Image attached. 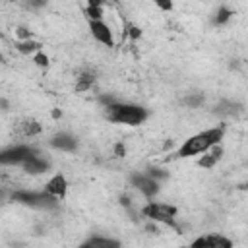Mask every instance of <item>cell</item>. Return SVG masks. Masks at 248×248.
<instances>
[{"instance_id": "1", "label": "cell", "mask_w": 248, "mask_h": 248, "mask_svg": "<svg viewBox=\"0 0 248 248\" xmlns=\"http://www.w3.org/2000/svg\"><path fill=\"white\" fill-rule=\"evenodd\" d=\"M225 130H227L225 124H217V126H211V128H205V130H200V132L188 136L176 149L178 159H190V157H198V155L205 153L211 145L223 141Z\"/></svg>"}, {"instance_id": "2", "label": "cell", "mask_w": 248, "mask_h": 248, "mask_svg": "<svg viewBox=\"0 0 248 248\" xmlns=\"http://www.w3.org/2000/svg\"><path fill=\"white\" fill-rule=\"evenodd\" d=\"M105 118L112 124H124V126H140L149 118V112L145 107L136 103H122L116 101L114 105L105 108Z\"/></svg>"}, {"instance_id": "3", "label": "cell", "mask_w": 248, "mask_h": 248, "mask_svg": "<svg viewBox=\"0 0 248 248\" xmlns=\"http://www.w3.org/2000/svg\"><path fill=\"white\" fill-rule=\"evenodd\" d=\"M140 209H141V213H143L145 219H153V221H157V223H161V225H167V227L174 229L176 232L180 231V229L176 227V223H174V217L178 215V207H176L174 203L149 200V202H145Z\"/></svg>"}, {"instance_id": "4", "label": "cell", "mask_w": 248, "mask_h": 248, "mask_svg": "<svg viewBox=\"0 0 248 248\" xmlns=\"http://www.w3.org/2000/svg\"><path fill=\"white\" fill-rule=\"evenodd\" d=\"M130 182H132V186L143 196V198H147V200H151L153 196H157L159 194V186H161V182L159 180H155V178H151L149 174H145V172H134L132 176H130Z\"/></svg>"}, {"instance_id": "5", "label": "cell", "mask_w": 248, "mask_h": 248, "mask_svg": "<svg viewBox=\"0 0 248 248\" xmlns=\"http://www.w3.org/2000/svg\"><path fill=\"white\" fill-rule=\"evenodd\" d=\"M87 25H89V33H91V37L97 41V43H101L103 46H108V48H112L114 46V33H112V27L105 21V19H93V21H87Z\"/></svg>"}, {"instance_id": "6", "label": "cell", "mask_w": 248, "mask_h": 248, "mask_svg": "<svg viewBox=\"0 0 248 248\" xmlns=\"http://www.w3.org/2000/svg\"><path fill=\"white\" fill-rule=\"evenodd\" d=\"M50 145L58 151H64V153H72L78 149V138L70 132H58L50 138Z\"/></svg>"}, {"instance_id": "7", "label": "cell", "mask_w": 248, "mask_h": 248, "mask_svg": "<svg viewBox=\"0 0 248 248\" xmlns=\"http://www.w3.org/2000/svg\"><path fill=\"white\" fill-rule=\"evenodd\" d=\"M45 190H46L50 196H54V198H58V200H64L66 194H68V180H66V176L60 174V172L52 174V176L46 180Z\"/></svg>"}, {"instance_id": "8", "label": "cell", "mask_w": 248, "mask_h": 248, "mask_svg": "<svg viewBox=\"0 0 248 248\" xmlns=\"http://www.w3.org/2000/svg\"><path fill=\"white\" fill-rule=\"evenodd\" d=\"M192 246H209V248H231L232 240L219 234V232H209L205 236H200L192 242Z\"/></svg>"}, {"instance_id": "9", "label": "cell", "mask_w": 248, "mask_h": 248, "mask_svg": "<svg viewBox=\"0 0 248 248\" xmlns=\"http://www.w3.org/2000/svg\"><path fill=\"white\" fill-rule=\"evenodd\" d=\"M95 81H97V74H95L93 70H89V68H83V70L78 72L74 89H76V93H85V91L93 89Z\"/></svg>"}, {"instance_id": "10", "label": "cell", "mask_w": 248, "mask_h": 248, "mask_svg": "<svg viewBox=\"0 0 248 248\" xmlns=\"http://www.w3.org/2000/svg\"><path fill=\"white\" fill-rule=\"evenodd\" d=\"M17 130H19V136L23 138H37L43 134V124L35 118H25L17 124Z\"/></svg>"}, {"instance_id": "11", "label": "cell", "mask_w": 248, "mask_h": 248, "mask_svg": "<svg viewBox=\"0 0 248 248\" xmlns=\"http://www.w3.org/2000/svg\"><path fill=\"white\" fill-rule=\"evenodd\" d=\"M14 48H16L19 54H23V56H33L35 52L43 50V43L31 37V39H25V41H16V43H14Z\"/></svg>"}, {"instance_id": "12", "label": "cell", "mask_w": 248, "mask_h": 248, "mask_svg": "<svg viewBox=\"0 0 248 248\" xmlns=\"http://www.w3.org/2000/svg\"><path fill=\"white\" fill-rule=\"evenodd\" d=\"M203 103H205V97H203V93H200V91L186 93L184 99H182V105H184L186 108H202Z\"/></svg>"}, {"instance_id": "13", "label": "cell", "mask_w": 248, "mask_h": 248, "mask_svg": "<svg viewBox=\"0 0 248 248\" xmlns=\"http://www.w3.org/2000/svg\"><path fill=\"white\" fill-rule=\"evenodd\" d=\"M231 19H232V10L229 6H219L215 16H213V25L221 27V25H227Z\"/></svg>"}, {"instance_id": "14", "label": "cell", "mask_w": 248, "mask_h": 248, "mask_svg": "<svg viewBox=\"0 0 248 248\" xmlns=\"http://www.w3.org/2000/svg\"><path fill=\"white\" fill-rule=\"evenodd\" d=\"M221 159L219 157H215L213 153H209V151H205V153H202L200 157H198V161H196V165L200 167V169H205V170H209V169H213V167H217V163H219Z\"/></svg>"}, {"instance_id": "15", "label": "cell", "mask_w": 248, "mask_h": 248, "mask_svg": "<svg viewBox=\"0 0 248 248\" xmlns=\"http://www.w3.org/2000/svg\"><path fill=\"white\" fill-rule=\"evenodd\" d=\"M81 246H93V248L105 246V248H108V246H120V242H118V240H112V238H108V236H91V238L85 240Z\"/></svg>"}, {"instance_id": "16", "label": "cell", "mask_w": 248, "mask_h": 248, "mask_svg": "<svg viewBox=\"0 0 248 248\" xmlns=\"http://www.w3.org/2000/svg\"><path fill=\"white\" fill-rule=\"evenodd\" d=\"M107 8V6H105ZM105 8H99V6H85L83 14L87 17V21H93V19H103L105 17Z\"/></svg>"}, {"instance_id": "17", "label": "cell", "mask_w": 248, "mask_h": 248, "mask_svg": "<svg viewBox=\"0 0 248 248\" xmlns=\"http://www.w3.org/2000/svg\"><path fill=\"white\" fill-rule=\"evenodd\" d=\"M31 62H33V66H37V68H48V64H50V58H48V54L45 52V50H39V52H35L33 56H31Z\"/></svg>"}, {"instance_id": "18", "label": "cell", "mask_w": 248, "mask_h": 248, "mask_svg": "<svg viewBox=\"0 0 248 248\" xmlns=\"http://www.w3.org/2000/svg\"><path fill=\"white\" fill-rule=\"evenodd\" d=\"M14 35H16V41H25V39H31L33 37V31L29 27H25V25H16Z\"/></svg>"}, {"instance_id": "19", "label": "cell", "mask_w": 248, "mask_h": 248, "mask_svg": "<svg viewBox=\"0 0 248 248\" xmlns=\"http://www.w3.org/2000/svg\"><path fill=\"white\" fill-rule=\"evenodd\" d=\"M126 143L124 141H116L114 145H112V155L114 157H118V159H122V157H126Z\"/></svg>"}, {"instance_id": "20", "label": "cell", "mask_w": 248, "mask_h": 248, "mask_svg": "<svg viewBox=\"0 0 248 248\" xmlns=\"http://www.w3.org/2000/svg\"><path fill=\"white\" fill-rule=\"evenodd\" d=\"M153 4H155L161 12H172V8H174V2H172V0H153Z\"/></svg>"}, {"instance_id": "21", "label": "cell", "mask_w": 248, "mask_h": 248, "mask_svg": "<svg viewBox=\"0 0 248 248\" xmlns=\"http://www.w3.org/2000/svg\"><path fill=\"white\" fill-rule=\"evenodd\" d=\"M25 4L31 8V10H39V8H45L48 4V0H25Z\"/></svg>"}, {"instance_id": "22", "label": "cell", "mask_w": 248, "mask_h": 248, "mask_svg": "<svg viewBox=\"0 0 248 248\" xmlns=\"http://www.w3.org/2000/svg\"><path fill=\"white\" fill-rule=\"evenodd\" d=\"M170 149H174V140H165L163 141V145H161V151H170Z\"/></svg>"}, {"instance_id": "23", "label": "cell", "mask_w": 248, "mask_h": 248, "mask_svg": "<svg viewBox=\"0 0 248 248\" xmlns=\"http://www.w3.org/2000/svg\"><path fill=\"white\" fill-rule=\"evenodd\" d=\"M50 116H52V120H60L62 118V108H52Z\"/></svg>"}, {"instance_id": "24", "label": "cell", "mask_w": 248, "mask_h": 248, "mask_svg": "<svg viewBox=\"0 0 248 248\" xmlns=\"http://www.w3.org/2000/svg\"><path fill=\"white\" fill-rule=\"evenodd\" d=\"M87 6H99V8H105L107 2H105V0H87Z\"/></svg>"}, {"instance_id": "25", "label": "cell", "mask_w": 248, "mask_h": 248, "mask_svg": "<svg viewBox=\"0 0 248 248\" xmlns=\"http://www.w3.org/2000/svg\"><path fill=\"white\" fill-rule=\"evenodd\" d=\"M107 4H118V0H105Z\"/></svg>"}, {"instance_id": "26", "label": "cell", "mask_w": 248, "mask_h": 248, "mask_svg": "<svg viewBox=\"0 0 248 248\" xmlns=\"http://www.w3.org/2000/svg\"><path fill=\"white\" fill-rule=\"evenodd\" d=\"M6 2H8V0H6Z\"/></svg>"}]
</instances>
